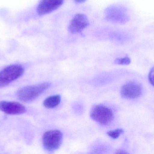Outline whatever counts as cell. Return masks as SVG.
I'll return each mask as SVG.
<instances>
[{"label":"cell","instance_id":"obj_14","mask_svg":"<svg viewBox=\"0 0 154 154\" xmlns=\"http://www.w3.org/2000/svg\"><path fill=\"white\" fill-rule=\"evenodd\" d=\"M87 0H74L75 2L78 4L83 3L85 2Z\"/></svg>","mask_w":154,"mask_h":154},{"label":"cell","instance_id":"obj_10","mask_svg":"<svg viewBox=\"0 0 154 154\" xmlns=\"http://www.w3.org/2000/svg\"><path fill=\"white\" fill-rule=\"evenodd\" d=\"M61 101V97L59 95L51 96L44 100L43 105L48 108H53L57 106Z\"/></svg>","mask_w":154,"mask_h":154},{"label":"cell","instance_id":"obj_8","mask_svg":"<svg viewBox=\"0 0 154 154\" xmlns=\"http://www.w3.org/2000/svg\"><path fill=\"white\" fill-rule=\"evenodd\" d=\"M143 87L139 83L129 82L121 88V94L123 97L126 99L137 98L142 95Z\"/></svg>","mask_w":154,"mask_h":154},{"label":"cell","instance_id":"obj_7","mask_svg":"<svg viewBox=\"0 0 154 154\" xmlns=\"http://www.w3.org/2000/svg\"><path fill=\"white\" fill-rule=\"evenodd\" d=\"M89 24L88 17L85 14L78 13L73 17L69 24V31L72 33H77L82 32Z\"/></svg>","mask_w":154,"mask_h":154},{"label":"cell","instance_id":"obj_2","mask_svg":"<svg viewBox=\"0 0 154 154\" xmlns=\"http://www.w3.org/2000/svg\"><path fill=\"white\" fill-rule=\"evenodd\" d=\"M105 16L108 21L117 24H125L130 20L127 8L120 5L108 7L105 11Z\"/></svg>","mask_w":154,"mask_h":154},{"label":"cell","instance_id":"obj_6","mask_svg":"<svg viewBox=\"0 0 154 154\" xmlns=\"http://www.w3.org/2000/svg\"><path fill=\"white\" fill-rule=\"evenodd\" d=\"M65 0H41L37 8L38 14L40 16L46 15L59 8Z\"/></svg>","mask_w":154,"mask_h":154},{"label":"cell","instance_id":"obj_3","mask_svg":"<svg viewBox=\"0 0 154 154\" xmlns=\"http://www.w3.org/2000/svg\"><path fill=\"white\" fill-rule=\"evenodd\" d=\"M24 69L20 65L8 66L0 71V87L5 86L22 76Z\"/></svg>","mask_w":154,"mask_h":154},{"label":"cell","instance_id":"obj_5","mask_svg":"<svg viewBox=\"0 0 154 154\" xmlns=\"http://www.w3.org/2000/svg\"><path fill=\"white\" fill-rule=\"evenodd\" d=\"M90 115L94 121L102 125L108 124L114 118L112 110L101 105L94 106L91 111Z\"/></svg>","mask_w":154,"mask_h":154},{"label":"cell","instance_id":"obj_11","mask_svg":"<svg viewBox=\"0 0 154 154\" xmlns=\"http://www.w3.org/2000/svg\"><path fill=\"white\" fill-rule=\"evenodd\" d=\"M124 133V131L122 129H117L115 130L109 131L107 133L108 135L113 139H116L119 137L120 135Z\"/></svg>","mask_w":154,"mask_h":154},{"label":"cell","instance_id":"obj_12","mask_svg":"<svg viewBox=\"0 0 154 154\" xmlns=\"http://www.w3.org/2000/svg\"><path fill=\"white\" fill-rule=\"evenodd\" d=\"M115 63L119 65H127L131 63V59L129 57L126 56L124 58L116 59L115 60Z\"/></svg>","mask_w":154,"mask_h":154},{"label":"cell","instance_id":"obj_9","mask_svg":"<svg viewBox=\"0 0 154 154\" xmlns=\"http://www.w3.org/2000/svg\"><path fill=\"white\" fill-rule=\"evenodd\" d=\"M0 110L9 115H19L26 112L25 107L17 102L2 101L0 102Z\"/></svg>","mask_w":154,"mask_h":154},{"label":"cell","instance_id":"obj_1","mask_svg":"<svg viewBox=\"0 0 154 154\" xmlns=\"http://www.w3.org/2000/svg\"><path fill=\"white\" fill-rule=\"evenodd\" d=\"M51 86V84L49 82H45L38 85L24 87L17 92V98L23 102H31L38 98Z\"/></svg>","mask_w":154,"mask_h":154},{"label":"cell","instance_id":"obj_13","mask_svg":"<svg viewBox=\"0 0 154 154\" xmlns=\"http://www.w3.org/2000/svg\"><path fill=\"white\" fill-rule=\"evenodd\" d=\"M149 79L151 84L154 86V67L152 69L149 73Z\"/></svg>","mask_w":154,"mask_h":154},{"label":"cell","instance_id":"obj_4","mask_svg":"<svg viewBox=\"0 0 154 154\" xmlns=\"http://www.w3.org/2000/svg\"><path fill=\"white\" fill-rule=\"evenodd\" d=\"M63 134L60 131L51 130L46 132L42 137V144L45 150L53 152L57 150L62 144Z\"/></svg>","mask_w":154,"mask_h":154}]
</instances>
